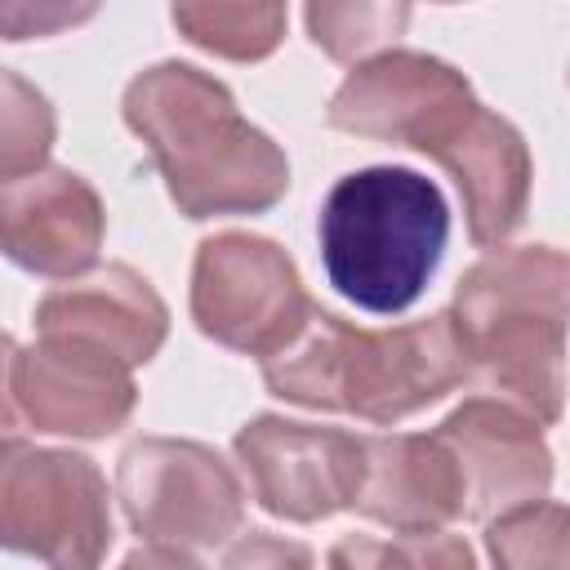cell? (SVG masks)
<instances>
[{"label": "cell", "mask_w": 570, "mask_h": 570, "mask_svg": "<svg viewBox=\"0 0 570 570\" xmlns=\"http://www.w3.org/2000/svg\"><path fill=\"white\" fill-rule=\"evenodd\" d=\"M116 499L134 534L165 548H218L245 525V485L205 441L138 436L116 459Z\"/></svg>", "instance_id": "6"}, {"label": "cell", "mask_w": 570, "mask_h": 570, "mask_svg": "<svg viewBox=\"0 0 570 570\" xmlns=\"http://www.w3.org/2000/svg\"><path fill=\"white\" fill-rule=\"evenodd\" d=\"M13 401L36 432L102 441L134 419L138 383L134 370L111 352L80 338L40 334L31 347H18Z\"/></svg>", "instance_id": "11"}, {"label": "cell", "mask_w": 570, "mask_h": 570, "mask_svg": "<svg viewBox=\"0 0 570 570\" xmlns=\"http://www.w3.org/2000/svg\"><path fill=\"white\" fill-rule=\"evenodd\" d=\"M120 570H205L187 548H165V543H147V548H134Z\"/></svg>", "instance_id": "23"}, {"label": "cell", "mask_w": 570, "mask_h": 570, "mask_svg": "<svg viewBox=\"0 0 570 570\" xmlns=\"http://www.w3.org/2000/svg\"><path fill=\"white\" fill-rule=\"evenodd\" d=\"M111 490L80 450L0 436V548L45 570H102L111 552Z\"/></svg>", "instance_id": "5"}, {"label": "cell", "mask_w": 570, "mask_h": 570, "mask_svg": "<svg viewBox=\"0 0 570 570\" xmlns=\"http://www.w3.org/2000/svg\"><path fill=\"white\" fill-rule=\"evenodd\" d=\"M120 116L191 223L267 214L289 191L281 142L240 116L218 76L191 62L165 58L142 67L125 85Z\"/></svg>", "instance_id": "1"}, {"label": "cell", "mask_w": 570, "mask_h": 570, "mask_svg": "<svg viewBox=\"0 0 570 570\" xmlns=\"http://www.w3.org/2000/svg\"><path fill=\"white\" fill-rule=\"evenodd\" d=\"M432 436L454 463L463 521H490L521 503L548 499L552 450L543 441V428L525 410L499 396H468L436 423Z\"/></svg>", "instance_id": "10"}, {"label": "cell", "mask_w": 570, "mask_h": 570, "mask_svg": "<svg viewBox=\"0 0 570 570\" xmlns=\"http://www.w3.org/2000/svg\"><path fill=\"white\" fill-rule=\"evenodd\" d=\"M463 379L468 365L445 312L365 330L312 303L294 338L263 361V383L272 396L303 410L356 414L379 428L436 405Z\"/></svg>", "instance_id": "2"}, {"label": "cell", "mask_w": 570, "mask_h": 570, "mask_svg": "<svg viewBox=\"0 0 570 570\" xmlns=\"http://www.w3.org/2000/svg\"><path fill=\"white\" fill-rule=\"evenodd\" d=\"M13 365H18V343L9 330H0V436L18 423V401H13Z\"/></svg>", "instance_id": "24"}, {"label": "cell", "mask_w": 570, "mask_h": 570, "mask_svg": "<svg viewBox=\"0 0 570 570\" xmlns=\"http://www.w3.org/2000/svg\"><path fill=\"white\" fill-rule=\"evenodd\" d=\"M232 454L254 503L294 525L347 512L365 476V436L285 414H254L236 432Z\"/></svg>", "instance_id": "9"}, {"label": "cell", "mask_w": 570, "mask_h": 570, "mask_svg": "<svg viewBox=\"0 0 570 570\" xmlns=\"http://www.w3.org/2000/svg\"><path fill=\"white\" fill-rule=\"evenodd\" d=\"M178 36L227 62H263L285 40V4H174Z\"/></svg>", "instance_id": "16"}, {"label": "cell", "mask_w": 570, "mask_h": 570, "mask_svg": "<svg viewBox=\"0 0 570 570\" xmlns=\"http://www.w3.org/2000/svg\"><path fill=\"white\" fill-rule=\"evenodd\" d=\"M472 107L476 94L454 62L419 49H383L343 76L330 94L325 120L352 138L432 156Z\"/></svg>", "instance_id": "8"}, {"label": "cell", "mask_w": 570, "mask_h": 570, "mask_svg": "<svg viewBox=\"0 0 570 570\" xmlns=\"http://www.w3.org/2000/svg\"><path fill=\"white\" fill-rule=\"evenodd\" d=\"M428 160H436L454 178L472 245L499 249L525 223L534 160L508 116L476 102Z\"/></svg>", "instance_id": "14"}, {"label": "cell", "mask_w": 570, "mask_h": 570, "mask_svg": "<svg viewBox=\"0 0 570 570\" xmlns=\"http://www.w3.org/2000/svg\"><path fill=\"white\" fill-rule=\"evenodd\" d=\"M352 512L392 534H436L463 521V490L432 432L365 436V476Z\"/></svg>", "instance_id": "15"}, {"label": "cell", "mask_w": 570, "mask_h": 570, "mask_svg": "<svg viewBox=\"0 0 570 570\" xmlns=\"http://www.w3.org/2000/svg\"><path fill=\"white\" fill-rule=\"evenodd\" d=\"M566 281L570 263L557 245H499L459 276L445 307L468 379L539 428L561 423L566 410Z\"/></svg>", "instance_id": "3"}, {"label": "cell", "mask_w": 570, "mask_h": 570, "mask_svg": "<svg viewBox=\"0 0 570 570\" xmlns=\"http://www.w3.org/2000/svg\"><path fill=\"white\" fill-rule=\"evenodd\" d=\"M223 570H316V552L298 539L249 530L240 543L227 548Z\"/></svg>", "instance_id": "21"}, {"label": "cell", "mask_w": 570, "mask_h": 570, "mask_svg": "<svg viewBox=\"0 0 570 570\" xmlns=\"http://www.w3.org/2000/svg\"><path fill=\"white\" fill-rule=\"evenodd\" d=\"M303 22L325 58L356 62L365 53L374 58V49L383 53V45H392L405 31L410 4H307Z\"/></svg>", "instance_id": "20"}, {"label": "cell", "mask_w": 570, "mask_h": 570, "mask_svg": "<svg viewBox=\"0 0 570 570\" xmlns=\"http://www.w3.org/2000/svg\"><path fill=\"white\" fill-rule=\"evenodd\" d=\"M485 552L494 570H566L570 566V512L557 499L521 503L485 521Z\"/></svg>", "instance_id": "17"}, {"label": "cell", "mask_w": 570, "mask_h": 570, "mask_svg": "<svg viewBox=\"0 0 570 570\" xmlns=\"http://www.w3.org/2000/svg\"><path fill=\"white\" fill-rule=\"evenodd\" d=\"M107 240V205L98 187L67 169L45 165L0 187V254L45 281H71L98 267Z\"/></svg>", "instance_id": "12"}, {"label": "cell", "mask_w": 570, "mask_h": 570, "mask_svg": "<svg viewBox=\"0 0 570 570\" xmlns=\"http://www.w3.org/2000/svg\"><path fill=\"white\" fill-rule=\"evenodd\" d=\"M36 334L94 343L134 370L165 347L169 307L129 263H98L36 303Z\"/></svg>", "instance_id": "13"}, {"label": "cell", "mask_w": 570, "mask_h": 570, "mask_svg": "<svg viewBox=\"0 0 570 570\" xmlns=\"http://www.w3.org/2000/svg\"><path fill=\"white\" fill-rule=\"evenodd\" d=\"M94 18V4H0V36L4 40H31V36H58L62 27H76Z\"/></svg>", "instance_id": "22"}, {"label": "cell", "mask_w": 570, "mask_h": 570, "mask_svg": "<svg viewBox=\"0 0 570 570\" xmlns=\"http://www.w3.org/2000/svg\"><path fill=\"white\" fill-rule=\"evenodd\" d=\"M53 138H58V116L45 89L0 67V187L45 169Z\"/></svg>", "instance_id": "18"}, {"label": "cell", "mask_w": 570, "mask_h": 570, "mask_svg": "<svg viewBox=\"0 0 570 570\" xmlns=\"http://www.w3.org/2000/svg\"><path fill=\"white\" fill-rule=\"evenodd\" d=\"M321 267L330 285L361 312L396 316L419 303L450 240V205L441 187L405 165H365L321 200Z\"/></svg>", "instance_id": "4"}, {"label": "cell", "mask_w": 570, "mask_h": 570, "mask_svg": "<svg viewBox=\"0 0 570 570\" xmlns=\"http://www.w3.org/2000/svg\"><path fill=\"white\" fill-rule=\"evenodd\" d=\"M187 303L209 343L258 361L281 352L312 312L298 263L254 232H218L196 245Z\"/></svg>", "instance_id": "7"}, {"label": "cell", "mask_w": 570, "mask_h": 570, "mask_svg": "<svg viewBox=\"0 0 570 570\" xmlns=\"http://www.w3.org/2000/svg\"><path fill=\"white\" fill-rule=\"evenodd\" d=\"M325 570H476V557L463 534H396V539H370V534H343Z\"/></svg>", "instance_id": "19"}]
</instances>
